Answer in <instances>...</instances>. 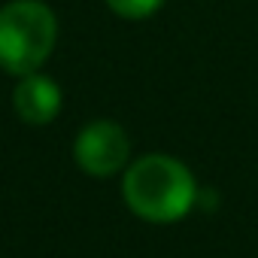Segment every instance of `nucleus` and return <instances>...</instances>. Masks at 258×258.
Segmentation results:
<instances>
[{"instance_id": "nucleus-1", "label": "nucleus", "mask_w": 258, "mask_h": 258, "mask_svg": "<svg viewBox=\"0 0 258 258\" xmlns=\"http://www.w3.org/2000/svg\"><path fill=\"white\" fill-rule=\"evenodd\" d=\"M124 204L134 216L152 225H170L188 216L198 201L191 170L170 155H143L124 170Z\"/></svg>"}, {"instance_id": "nucleus-2", "label": "nucleus", "mask_w": 258, "mask_h": 258, "mask_svg": "<svg viewBox=\"0 0 258 258\" xmlns=\"http://www.w3.org/2000/svg\"><path fill=\"white\" fill-rule=\"evenodd\" d=\"M58 40V19L43 0H10L0 7V67L13 76L37 73Z\"/></svg>"}, {"instance_id": "nucleus-3", "label": "nucleus", "mask_w": 258, "mask_h": 258, "mask_svg": "<svg viewBox=\"0 0 258 258\" xmlns=\"http://www.w3.org/2000/svg\"><path fill=\"white\" fill-rule=\"evenodd\" d=\"M73 158L88 176L103 179V176L124 170L127 158H131V140H127L121 124L109 118H97L79 131L73 143Z\"/></svg>"}, {"instance_id": "nucleus-4", "label": "nucleus", "mask_w": 258, "mask_h": 258, "mask_svg": "<svg viewBox=\"0 0 258 258\" xmlns=\"http://www.w3.org/2000/svg\"><path fill=\"white\" fill-rule=\"evenodd\" d=\"M13 103L25 124H49L61 112V88L43 73H28L16 85Z\"/></svg>"}, {"instance_id": "nucleus-5", "label": "nucleus", "mask_w": 258, "mask_h": 258, "mask_svg": "<svg viewBox=\"0 0 258 258\" xmlns=\"http://www.w3.org/2000/svg\"><path fill=\"white\" fill-rule=\"evenodd\" d=\"M106 7H109L118 19L140 22V19L155 16V13L164 7V0H106Z\"/></svg>"}]
</instances>
